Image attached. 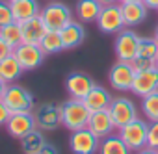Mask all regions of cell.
<instances>
[{
  "label": "cell",
  "mask_w": 158,
  "mask_h": 154,
  "mask_svg": "<svg viewBox=\"0 0 158 154\" xmlns=\"http://www.w3.org/2000/svg\"><path fill=\"white\" fill-rule=\"evenodd\" d=\"M89 115H91V111L88 110L84 100L71 99V100L61 104V126H65L71 132L86 128L88 121H89Z\"/></svg>",
  "instance_id": "obj_1"
},
{
  "label": "cell",
  "mask_w": 158,
  "mask_h": 154,
  "mask_svg": "<svg viewBox=\"0 0 158 154\" xmlns=\"http://www.w3.org/2000/svg\"><path fill=\"white\" fill-rule=\"evenodd\" d=\"M147 132H149V123L138 117L132 123L119 128V137L127 143L130 150H139L147 147Z\"/></svg>",
  "instance_id": "obj_2"
},
{
  "label": "cell",
  "mask_w": 158,
  "mask_h": 154,
  "mask_svg": "<svg viewBox=\"0 0 158 154\" xmlns=\"http://www.w3.org/2000/svg\"><path fill=\"white\" fill-rule=\"evenodd\" d=\"M2 102L8 106V110L11 113H17V111H32L34 110V95L26 87L17 86V84H10L8 86Z\"/></svg>",
  "instance_id": "obj_3"
},
{
  "label": "cell",
  "mask_w": 158,
  "mask_h": 154,
  "mask_svg": "<svg viewBox=\"0 0 158 154\" xmlns=\"http://www.w3.org/2000/svg\"><path fill=\"white\" fill-rule=\"evenodd\" d=\"M136 72L138 71H136L132 61L117 59L112 65L110 72H108V80H110L114 89H117V91H130V87L134 84V78H136Z\"/></svg>",
  "instance_id": "obj_4"
},
{
  "label": "cell",
  "mask_w": 158,
  "mask_h": 154,
  "mask_svg": "<svg viewBox=\"0 0 158 154\" xmlns=\"http://www.w3.org/2000/svg\"><path fill=\"white\" fill-rule=\"evenodd\" d=\"M39 15L45 21L48 30H58V32L73 21V11L63 2H50V4H47L41 10Z\"/></svg>",
  "instance_id": "obj_5"
},
{
  "label": "cell",
  "mask_w": 158,
  "mask_h": 154,
  "mask_svg": "<svg viewBox=\"0 0 158 154\" xmlns=\"http://www.w3.org/2000/svg\"><path fill=\"white\" fill-rule=\"evenodd\" d=\"M138 45H139V35L130 28H123L119 34H115L114 41V50L117 59L134 61V58L138 56Z\"/></svg>",
  "instance_id": "obj_6"
},
{
  "label": "cell",
  "mask_w": 158,
  "mask_h": 154,
  "mask_svg": "<svg viewBox=\"0 0 158 154\" xmlns=\"http://www.w3.org/2000/svg\"><path fill=\"white\" fill-rule=\"evenodd\" d=\"M99 147H101V139L88 126L71 132L69 148H71L73 154H97Z\"/></svg>",
  "instance_id": "obj_7"
},
{
  "label": "cell",
  "mask_w": 158,
  "mask_h": 154,
  "mask_svg": "<svg viewBox=\"0 0 158 154\" xmlns=\"http://www.w3.org/2000/svg\"><path fill=\"white\" fill-rule=\"evenodd\" d=\"M108 111H110L112 121H114V124H115L117 130L121 126H125V124H128V123H132L134 119L139 117L138 115V106L130 99H127V97L114 99L112 104H110V108H108Z\"/></svg>",
  "instance_id": "obj_8"
},
{
  "label": "cell",
  "mask_w": 158,
  "mask_h": 154,
  "mask_svg": "<svg viewBox=\"0 0 158 154\" xmlns=\"http://www.w3.org/2000/svg\"><path fill=\"white\" fill-rule=\"evenodd\" d=\"M97 26L101 32L104 34H119L125 26V19L121 13V6L119 4H106L101 10V15L97 19Z\"/></svg>",
  "instance_id": "obj_9"
},
{
  "label": "cell",
  "mask_w": 158,
  "mask_h": 154,
  "mask_svg": "<svg viewBox=\"0 0 158 154\" xmlns=\"http://www.w3.org/2000/svg\"><path fill=\"white\" fill-rule=\"evenodd\" d=\"M13 56L19 59V63H21V67L24 71L37 69L47 58V54L41 48V45H32V43H21L19 47H15L13 48Z\"/></svg>",
  "instance_id": "obj_10"
},
{
  "label": "cell",
  "mask_w": 158,
  "mask_h": 154,
  "mask_svg": "<svg viewBox=\"0 0 158 154\" xmlns=\"http://www.w3.org/2000/svg\"><path fill=\"white\" fill-rule=\"evenodd\" d=\"M35 126L39 130H54L61 124V106L54 102L39 104L34 111Z\"/></svg>",
  "instance_id": "obj_11"
},
{
  "label": "cell",
  "mask_w": 158,
  "mask_h": 154,
  "mask_svg": "<svg viewBox=\"0 0 158 154\" xmlns=\"http://www.w3.org/2000/svg\"><path fill=\"white\" fill-rule=\"evenodd\" d=\"M95 82L89 74L86 72H80V71H76V72H71L67 78H65V89H67V95L71 99H76V100H84L86 95L93 89Z\"/></svg>",
  "instance_id": "obj_12"
},
{
  "label": "cell",
  "mask_w": 158,
  "mask_h": 154,
  "mask_svg": "<svg viewBox=\"0 0 158 154\" xmlns=\"http://www.w3.org/2000/svg\"><path fill=\"white\" fill-rule=\"evenodd\" d=\"M130 91L136 97H141V99L151 95V93H154V91H158V67L154 65L151 69L138 71Z\"/></svg>",
  "instance_id": "obj_13"
},
{
  "label": "cell",
  "mask_w": 158,
  "mask_h": 154,
  "mask_svg": "<svg viewBox=\"0 0 158 154\" xmlns=\"http://www.w3.org/2000/svg\"><path fill=\"white\" fill-rule=\"evenodd\" d=\"M35 117H34V111H17V113H11L8 123H6V130L11 137H24L28 132L35 130Z\"/></svg>",
  "instance_id": "obj_14"
},
{
  "label": "cell",
  "mask_w": 158,
  "mask_h": 154,
  "mask_svg": "<svg viewBox=\"0 0 158 154\" xmlns=\"http://www.w3.org/2000/svg\"><path fill=\"white\" fill-rule=\"evenodd\" d=\"M88 128H89L99 139H102V137H106V136L112 134V130L115 128V124H114V121H112L110 111H108V110H101V111H93V113L89 115Z\"/></svg>",
  "instance_id": "obj_15"
},
{
  "label": "cell",
  "mask_w": 158,
  "mask_h": 154,
  "mask_svg": "<svg viewBox=\"0 0 158 154\" xmlns=\"http://www.w3.org/2000/svg\"><path fill=\"white\" fill-rule=\"evenodd\" d=\"M121 13L125 19V26H138L147 19L149 8L141 0H132V2H121Z\"/></svg>",
  "instance_id": "obj_16"
},
{
  "label": "cell",
  "mask_w": 158,
  "mask_h": 154,
  "mask_svg": "<svg viewBox=\"0 0 158 154\" xmlns=\"http://www.w3.org/2000/svg\"><path fill=\"white\" fill-rule=\"evenodd\" d=\"M23 26V43H32V45H39L45 37V34L48 32L45 21L41 19V15L26 21L21 24Z\"/></svg>",
  "instance_id": "obj_17"
},
{
  "label": "cell",
  "mask_w": 158,
  "mask_h": 154,
  "mask_svg": "<svg viewBox=\"0 0 158 154\" xmlns=\"http://www.w3.org/2000/svg\"><path fill=\"white\" fill-rule=\"evenodd\" d=\"M10 4H11L13 19L21 24L41 13V6H39L37 0H11Z\"/></svg>",
  "instance_id": "obj_18"
},
{
  "label": "cell",
  "mask_w": 158,
  "mask_h": 154,
  "mask_svg": "<svg viewBox=\"0 0 158 154\" xmlns=\"http://www.w3.org/2000/svg\"><path fill=\"white\" fill-rule=\"evenodd\" d=\"M112 95H110V91L106 89V87H102V86H93V89L86 95V99H84V104L88 106V110L93 113V111H101V110H108L110 108V104H112Z\"/></svg>",
  "instance_id": "obj_19"
},
{
  "label": "cell",
  "mask_w": 158,
  "mask_h": 154,
  "mask_svg": "<svg viewBox=\"0 0 158 154\" xmlns=\"http://www.w3.org/2000/svg\"><path fill=\"white\" fill-rule=\"evenodd\" d=\"M60 34H61V39H63L65 50H73L76 47H80L84 37H86V30H84L80 21H71L67 26H63L60 30Z\"/></svg>",
  "instance_id": "obj_20"
},
{
  "label": "cell",
  "mask_w": 158,
  "mask_h": 154,
  "mask_svg": "<svg viewBox=\"0 0 158 154\" xmlns=\"http://www.w3.org/2000/svg\"><path fill=\"white\" fill-rule=\"evenodd\" d=\"M101 10H102V4L99 0H78L74 13H76L80 22L89 24V22H97V19L101 15Z\"/></svg>",
  "instance_id": "obj_21"
},
{
  "label": "cell",
  "mask_w": 158,
  "mask_h": 154,
  "mask_svg": "<svg viewBox=\"0 0 158 154\" xmlns=\"http://www.w3.org/2000/svg\"><path fill=\"white\" fill-rule=\"evenodd\" d=\"M24 72V69L21 67L19 59L11 54L8 58H4L2 61H0V78H2L8 86L10 84H15L19 78H21V74Z\"/></svg>",
  "instance_id": "obj_22"
},
{
  "label": "cell",
  "mask_w": 158,
  "mask_h": 154,
  "mask_svg": "<svg viewBox=\"0 0 158 154\" xmlns=\"http://www.w3.org/2000/svg\"><path fill=\"white\" fill-rule=\"evenodd\" d=\"M45 143H47V139L39 128H35V130L28 132L24 137H21V148L24 154H39L41 148L45 147Z\"/></svg>",
  "instance_id": "obj_23"
},
{
  "label": "cell",
  "mask_w": 158,
  "mask_h": 154,
  "mask_svg": "<svg viewBox=\"0 0 158 154\" xmlns=\"http://www.w3.org/2000/svg\"><path fill=\"white\" fill-rule=\"evenodd\" d=\"M99 154H130V148L119 137V134H110L101 139Z\"/></svg>",
  "instance_id": "obj_24"
},
{
  "label": "cell",
  "mask_w": 158,
  "mask_h": 154,
  "mask_svg": "<svg viewBox=\"0 0 158 154\" xmlns=\"http://www.w3.org/2000/svg\"><path fill=\"white\" fill-rule=\"evenodd\" d=\"M0 37H2L11 48L19 47L23 43V26H21V22L13 21V22L2 26V28H0Z\"/></svg>",
  "instance_id": "obj_25"
},
{
  "label": "cell",
  "mask_w": 158,
  "mask_h": 154,
  "mask_svg": "<svg viewBox=\"0 0 158 154\" xmlns=\"http://www.w3.org/2000/svg\"><path fill=\"white\" fill-rule=\"evenodd\" d=\"M39 45H41V48L45 50V54H58V52L65 50L61 34H60L58 30H48Z\"/></svg>",
  "instance_id": "obj_26"
},
{
  "label": "cell",
  "mask_w": 158,
  "mask_h": 154,
  "mask_svg": "<svg viewBox=\"0 0 158 154\" xmlns=\"http://www.w3.org/2000/svg\"><path fill=\"white\" fill-rule=\"evenodd\" d=\"M156 56H158V41L154 37H139L136 58H149L156 61Z\"/></svg>",
  "instance_id": "obj_27"
},
{
  "label": "cell",
  "mask_w": 158,
  "mask_h": 154,
  "mask_svg": "<svg viewBox=\"0 0 158 154\" xmlns=\"http://www.w3.org/2000/svg\"><path fill=\"white\" fill-rule=\"evenodd\" d=\"M141 113L151 121H158V91L141 99Z\"/></svg>",
  "instance_id": "obj_28"
},
{
  "label": "cell",
  "mask_w": 158,
  "mask_h": 154,
  "mask_svg": "<svg viewBox=\"0 0 158 154\" xmlns=\"http://www.w3.org/2000/svg\"><path fill=\"white\" fill-rule=\"evenodd\" d=\"M13 11H11V4L8 0H0V28L13 22Z\"/></svg>",
  "instance_id": "obj_29"
},
{
  "label": "cell",
  "mask_w": 158,
  "mask_h": 154,
  "mask_svg": "<svg viewBox=\"0 0 158 154\" xmlns=\"http://www.w3.org/2000/svg\"><path fill=\"white\" fill-rule=\"evenodd\" d=\"M147 147L158 150V121L149 123V132H147Z\"/></svg>",
  "instance_id": "obj_30"
},
{
  "label": "cell",
  "mask_w": 158,
  "mask_h": 154,
  "mask_svg": "<svg viewBox=\"0 0 158 154\" xmlns=\"http://www.w3.org/2000/svg\"><path fill=\"white\" fill-rule=\"evenodd\" d=\"M132 63H134L136 71H145V69H151V67L156 65V61L154 59H149V58H134Z\"/></svg>",
  "instance_id": "obj_31"
},
{
  "label": "cell",
  "mask_w": 158,
  "mask_h": 154,
  "mask_svg": "<svg viewBox=\"0 0 158 154\" xmlns=\"http://www.w3.org/2000/svg\"><path fill=\"white\" fill-rule=\"evenodd\" d=\"M10 115H11V111L8 110V106H6L2 100H0V126H6V123H8Z\"/></svg>",
  "instance_id": "obj_32"
},
{
  "label": "cell",
  "mask_w": 158,
  "mask_h": 154,
  "mask_svg": "<svg viewBox=\"0 0 158 154\" xmlns=\"http://www.w3.org/2000/svg\"><path fill=\"white\" fill-rule=\"evenodd\" d=\"M13 54V48L2 39V37H0V61H2L4 58H8V56H11Z\"/></svg>",
  "instance_id": "obj_33"
},
{
  "label": "cell",
  "mask_w": 158,
  "mask_h": 154,
  "mask_svg": "<svg viewBox=\"0 0 158 154\" xmlns=\"http://www.w3.org/2000/svg\"><path fill=\"white\" fill-rule=\"evenodd\" d=\"M39 154H58V148L47 141V143H45V147L41 148V152H39Z\"/></svg>",
  "instance_id": "obj_34"
},
{
  "label": "cell",
  "mask_w": 158,
  "mask_h": 154,
  "mask_svg": "<svg viewBox=\"0 0 158 154\" xmlns=\"http://www.w3.org/2000/svg\"><path fill=\"white\" fill-rule=\"evenodd\" d=\"M141 2H143L149 10H156V11H158V0H141Z\"/></svg>",
  "instance_id": "obj_35"
},
{
  "label": "cell",
  "mask_w": 158,
  "mask_h": 154,
  "mask_svg": "<svg viewBox=\"0 0 158 154\" xmlns=\"http://www.w3.org/2000/svg\"><path fill=\"white\" fill-rule=\"evenodd\" d=\"M136 154H158L156 148H151V147H143L139 150H136Z\"/></svg>",
  "instance_id": "obj_36"
},
{
  "label": "cell",
  "mask_w": 158,
  "mask_h": 154,
  "mask_svg": "<svg viewBox=\"0 0 158 154\" xmlns=\"http://www.w3.org/2000/svg\"><path fill=\"white\" fill-rule=\"evenodd\" d=\"M6 89H8V84H6L2 78H0V100L4 99V93H6Z\"/></svg>",
  "instance_id": "obj_37"
},
{
  "label": "cell",
  "mask_w": 158,
  "mask_h": 154,
  "mask_svg": "<svg viewBox=\"0 0 158 154\" xmlns=\"http://www.w3.org/2000/svg\"><path fill=\"white\" fill-rule=\"evenodd\" d=\"M99 2H101L102 6H106V4H115L117 0H99Z\"/></svg>",
  "instance_id": "obj_38"
},
{
  "label": "cell",
  "mask_w": 158,
  "mask_h": 154,
  "mask_svg": "<svg viewBox=\"0 0 158 154\" xmlns=\"http://www.w3.org/2000/svg\"><path fill=\"white\" fill-rule=\"evenodd\" d=\"M154 39L158 41V26H156V30H154Z\"/></svg>",
  "instance_id": "obj_39"
},
{
  "label": "cell",
  "mask_w": 158,
  "mask_h": 154,
  "mask_svg": "<svg viewBox=\"0 0 158 154\" xmlns=\"http://www.w3.org/2000/svg\"><path fill=\"white\" fill-rule=\"evenodd\" d=\"M117 2L121 4V2H132V0H117Z\"/></svg>",
  "instance_id": "obj_40"
},
{
  "label": "cell",
  "mask_w": 158,
  "mask_h": 154,
  "mask_svg": "<svg viewBox=\"0 0 158 154\" xmlns=\"http://www.w3.org/2000/svg\"><path fill=\"white\" fill-rule=\"evenodd\" d=\"M156 67H158V56H156Z\"/></svg>",
  "instance_id": "obj_41"
},
{
  "label": "cell",
  "mask_w": 158,
  "mask_h": 154,
  "mask_svg": "<svg viewBox=\"0 0 158 154\" xmlns=\"http://www.w3.org/2000/svg\"><path fill=\"white\" fill-rule=\"evenodd\" d=\"M8 2H11V0H8Z\"/></svg>",
  "instance_id": "obj_42"
}]
</instances>
